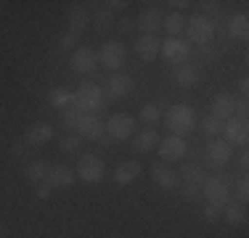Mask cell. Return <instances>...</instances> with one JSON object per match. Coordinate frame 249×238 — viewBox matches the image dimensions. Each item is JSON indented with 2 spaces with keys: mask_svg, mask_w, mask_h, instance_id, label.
Masks as SVG:
<instances>
[{
  "mask_svg": "<svg viewBox=\"0 0 249 238\" xmlns=\"http://www.w3.org/2000/svg\"><path fill=\"white\" fill-rule=\"evenodd\" d=\"M106 95L101 90L98 85H93V82H80L77 85V90H72V109L80 111V114H93V111H98L101 106H104Z\"/></svg>",
  "mask_w": 249,
  "mask_h": 238,
  "instance_id": "cell-1",
  "label": "cell"
},
{
  "mask_svg": "<svg viewBox=\"0 0 249 238\" xmlns=\"http://www.w3.org/2000/svg\"><path fill=\"white\" fill-rule=\"evenodd\" d=\"M164 124H167V130L173 135H180L183 138V135L191 133L194 124H196V111L188 103H175V106H170L167 117H164Z\"/></svg>",
  "mask_w": 249,
  "mask_h": 238,
  "instance_id": "cell-2",
  "label": "cell"
},
{
  "mask_svg": "<svg viewBox=\"0 0 249 238\" xmlns=\"http://www.w3.org/2000/svg\"><path fill=\"white\" fill-rule=\"evenodd\" d=\"M74 175L80 177L82 183H88V186H96V183L104 180L106 175V164L101 156H93V153H85V156L77 159V170Z\"/></svg>",
  "mask_w": 249,
  "mask_h": 238,
  "instance_id": "cell-3",
  "label": "cell"
},
{
  "mask_svg": "<svg viewBox=\"0 0 249 238\" xmlns=\"http://www.w3.org/2000/svg\"><path fill=\"white\" fill-rule=\"evenodd\" d=\"M96 56H98V64H104V69L117 71V69L124 67V61H127V48H124L120 40H106Z\"/></svg>",
  "mask_w": 249,
  "mask_h": 238,
  "instance_id": "cell-4",
  "label": "cell"
},
{
  "mask_svg": "<svg viewBox=\"0 0 249 238\" xmlns=\"http://www.w3.org/2000/svg\"><path fill=\"white\" fill-rule=\"evenodd\" d=\"M186 32L188 40L196 45H207L212 37H215V21L207 19V16H191V21H186Z\"/></svg>",
  "mask_w": 249,
  "mask_h": 238,
  "instance_id": "cell-5",
  "label": "cell"
},
{
  "mask_svg": "<svg viewBox=\"0 0 249 238\" xmlns=\"http://www.w3.org/2000/svg\"><path fill=\"white\" fill-rule=\"evenodd\" d=\"M228 183L220 180V177H204V183H201V196L207 199V204L217 206V209H223L225 204H228Z\"/></svg>",
  "mask_w": 249,
  "mask_h": 238,
  "instance_id": "cell-6",
  "label": "cell"
},
{
  "mask_svg": "<svg viewBox=\"0 0 249 238\" xmlns=\"http://www.w3.org/2000/svg\"><path fill=\"white\" fill-rule=\"evenodd\" d=\"M159 53L164 56L167 64L183 67V64L188 61V56H191V48H188V43H183V40H178V37H167L162 45H159Z\"/></svg>",
  "mask_w": 249,
  "mask_h": 238,
  "instance_id": "cell-7",
  "label": "cell"
},
{
  "mask_svg": "<svg viewBox=\"0 0 249 238\" xmlns=\"http://www.w3.org/2000/svg\"><path fill=\"white\" fill-rule=\"evenodd\" d=\"M188 153V143L180 138V135H167L164 140H159V156H162L164 164L180 162Z\"/></svg>",
  "mask_w": 249,
  "mask_h": 238,
  "instance_id": "cell-8",
  "label": "cell"
},
{
  "mask_svg": "<svg viewBox=\"0 0 249 238\" xmlns=\"http://www.w3.org/2000/svg\"><path fill=\"white\" fill-rule=\"evenodd\" d=\"M106 133L114 140H127L135 135V119L130 114H111L106 122Z\"/></svg>",
  "mask_w": 249,
  "mask_h": 238,
  "instance_id": "cell-9",
  "label": "cell"
},
{
  "mask_svg": "<svg viewBox=\"0 0 249 238\" xmlns=\"http://www.w3.org/2000/svg\"><path fill=\"white\" fill-rule=\"evenodd\" d=\"M220 133H223V140L228 143L231 148H233V146H244V143H247V119L244 117L225 119Z\"/></svg>",
  "mask_w": 249,
  "mask_h": 238,
  "instance_id": "cell-10",
  "label": "cell"
},
{
  "mask_svg": "<svg viewBox=\"0 0 249 238\" xmlns=\"http://www.w3.org/2000/svg\"><path fill=\"white\" fill-rule=\"evenodd\" d=\"M69 67H72L77 74H88L98 67V56L93 48H85V45H77L72 51V58H69Z\"/></svg>",
  "mask_w": 249,
  "mask_h": 238,
  "instance_id": "cell-11",
  "label": "cell"
},
{
  "mask_svg": "<svg viewBox=\"0 0 249 238\" xmlns=\"http://www.w3.org/2000/svg\"><path fill=\"white\" fill-rule=\"evenodd\" d=\"M133 87H135L133 77H130V74H122V71H114V74L106 80V90H104V95H109V98L120 101V98H127V95L133 93Z\"/></svg>",
  "mask_w": 249,
  "mask_h": 238,
  "instance_id": "cell-12",
  "label": "cell"
},
{
  "mask_svg": "<svg viewBox=\"0 0 249 238\" xmlns=\"http://www.w3.org/2000/svg\"><path fill=\"white\" fill-rule=\"evenodd\" d=\"M231 156H233V148H231L225 140L212 138L210 143H207V162H210V167H225L231 162Z\"/></svg>",
  "mask_w": 249,
  "mask_h": 238,
  "instance_id": "cell-13",
  "label": "cell"
},
{
  "mask_svg": "<svg viewBox=\"0 0 249 238\" xmlns=\"http://www.w3.org/2000/svg\"><path fill=\"white\" fill-rule=\"evenodd\" d=\"M74 180H77V175H74L72 167H67V164H51L48 180H45V183L56 190V188H72Z\"/></svg>",
  "mask_w": 249,
  "mask_h": 238,
  "instance_id": "cell-14",
  "label": "cell"
},
{
  "mask_svg": "<svg viewBox=\"0 0 249 238\" xmlns=\"http://www.w3.org/2000/svg\"><path fill=\"white\" fill-rule=\"evenodd\" d=\"M159 45H162V40H159L157 34H141L133 48H135V56H138L141 61H157Z\"/></svg>",
  "mask_w": 249,
  "mask_h": 238,
  "instance_id": "cell-15",
  "label": "cell"
},
{
  "mask_svg": "<svg viewBox=\"0 0 249 238\" xmlns=\"http://www.w3.org/2000/svg\"><path fill=\"white\" fill-rule=\"evenodd\" d=\"M51 140H53V127L45 124V122L29 124L27 133H24V143L32 146V148H40V146H45V143H51Z\"/></svg>",
  "mask_w": 249,
  "mask_h": 238,
  "instance_id": "cell-16",
  "label": "cell"
},
{
  "mask_svg": "<svg viewBox=\"0 0 249 238\" xmlns=\"http://www.w3.org/2000/svg\"><path fill=\"white\" fill-rule=\"evenodd\" d=\"M141 172H143L141 162H135V159L122 162V164H117V170H114V183H117V186H130V183L138 180Z\"/></svg>",
  "mask_w": 249,
  "mask_h": 238,
  "instance_id": "cell-17",
  "label": "cell"
},
{
  "mask_svg": "<svg viewBox=\"0 0 249 238\" xmlns=\"http://www.w3.org/2000/svg\"><path fill=\"white\" fill-rule=\"evenodd\" d=\"M151 180L162 190H173L178 186V175L170 170V164H164V162H157L151 167Z\"/></svg>",
  "mask_w": 249,
  "mask_h": 238,
  "instance_id": "cell-18",
  "label": "cell"
},
{
  "mask_svg": "<svg viewBox=\"0 0 249 238\" xmlns=\"http://www.w3.org/2000/svg\"><path fill=\"white\" fill-rule=\"evenodd\" d=\"M236 111V98L231 93H217L215 101H212V117L215 119H231Z\"/></svg>",
  "mask_w": 249,
  "mask_h": 238,
  "instance_id": "cell-19",
  "label": "cell"
},
{
  "mask_svg": "<svg viewBox=\"0 0 249 238\" xmlns=\"http://www.w3.org/2000/svg\"><path fill=\"white\" fill-rule=\"evenodd\" d=\"M162 21H164L162 8H143L138 14V27L143 29V34H154L159 27H162Z\"/></svg>",
  "mask_w": 249,
  "mask_h": 238,
  "instance_id": "cell-20",
  "label": "cell"
},
{
  "mask_svg": "<svg viewBox=\"0 0 249 238\" xmlns=\"http://www.w3.org/2000/svg\"><path fill=\"white\" fill-rule=\"evenodd\" d=\"M157 146H159V133L154 127H146V130H141V133L133 135V148L138 153H149Z\"/></svg>",
  "mask_w": 249,
  "mask_h": 238,
  "instance_id": "cell-21",
  "label": "cell"
},
{
  "mask_svg": "<svg viewBox=\"0 0 249 238\" xmlns=\"http://www.w3.org/2000/svg\"><path fill=\"white\" fill-rule=\"evenodd\" d=\"M48 170H51V164L43 162V159H35V162H29V164L24 167L27 183H32V186H40V183H45V180H48Z\"/></svg>",
  "mask_w": 249,
  "mask_h": 238,
  "instance_id": "cell-22",
  "label": "cell"
},
{
  "mask_svg": "<svg viewBox=\"0 0 249 238\" xmlns=\"http://www.w3.org/2000/svg\"><path fill=\"white\" fill-rule=\"evenodd\" d=\"M228 34L233 40H239V43H244L249 37V16L247 14H236L228 19Z\"/></svg>",
  "mask_w": 249,
  "mask_h": 238,
  "instance_id": "cell-23",
  "label": "cell"
},
{
  "mask_svg": "<svg viewBox=\"0 0 249 238\" xmlns=\"http://www.w3.org/2000/svg\"><path fill=\"white\" fill-rule=\"evenodd\" d=\"M199 80H201V71L196 67H191V64H183V67L175 69V82L180 87H194Z\"/></svg>",
  "mask_w": 249,
  "mask_h": 238,
  "instance_id": "cell-24",
  "label": "cell"
},
{
  "mask_svg": "<svg viewBox=\"0 0 249 238\" xmlns=\"http://www.w3.org/2000/svg\"><path fill=\"white\" fill-rule=\"evenodd\" d=\"M48 103L53 106V109H69L72 106V90H67V87H53V90L48 93Z\"/></svg>",
  "mask_w": 249,
  "mask_h": 238,
  "instance_id": "cell-25",
  "label": "cell"
},
{
  "mask_svg": "<svg viewBox=\"0 0 249 238\" xmlns=\"http://www.w3.org/2000/svg\"><path fill=\"white\" fill-rule=\"evenodd\" d=\"M90 24V16H88V11L85 8H80V5H74L72 11H69V27H72V32L74 34H80L82 29Z\"/></svg>",
  "mask_w": 249,
  "mask_h": 238,
  "instance_id": "cell-26",
  "label": "cell"
},
{
  "mask_svg": "<svg viewBox=\"0 0 249 238\" xmlns=\"http://www.w3.org/2000/svg\"><path fill=\"white\" fill-rule=\"evenodd\" d=\"M162 27L167 29L170 37H178V34L186 29V19H183V14H178V11H175V14H167V16H164Z\"/></svg>",
  "mask_w": 249,
  "mask_h": 238,
  "instance_id": "cell-27",
  "label": "cell"
},
{
  "mask_svg": "<svg viewBox=\"0 0 249 238\" xmlns=\"http://www.w3.org/2000/svg\"><path fill=\"white\" fill-rule=\"evenodd\" d=\"M223 217H225V222H228V225H241L247 220V212H244V206H241V204H231V201H228V204L223 206Z\"/></svg>",
  "mask_w": 249,
  "mask_h": 238,
  "instance_id": "cell-28",
  "label": "cell"
},
{
  "mask_svg": "<svg viewBox=\"0 0 249 238\" xmlns=\"http://www.w3.org/2000/svg\"><path fill=\"white\" fill-rule=\"evenodd\" d=\"M180 175H183V186H199L201 188V183H204V175H201V170L196 164H186Z\"/></svg>",
  "mask_w": 249,
  "mask_h": 238,
  "instance_id": "cell-29",
  "label": "cell"
},
{
  "mask_svg": "<svg viewBox=\"0 0 249 238\" xmlns=\"http://www.w3.org/2000/svg\"><path fill=\"white\" fill-rule=\"evenodd\" d=\"M220 130H223V122H220V119H215L212 114L201 119V133H204L207 138H217V135H220Z\"/></svg>",
  "mask_w": 249,
  "mask_h": 238,
  "instance_id": "cell-30",
  "label": "cell"
},
{
  "mask_svg": "<svg viewBox=\"0 0 249 238\" xmlns=\"http://www.w3.org/2000/svg\"><path fill=\"white\" fill-rule=\"evenodd\" d=\"M111 21H114V16H111V8H101L96 11V16H93V24H96V29L98 32H104V29H109L111 27Z\"/></svg>",
  "mask_w": 249,
  "mask_h": 238,
  "instance_id": "cell-31",
  "label": "cell"
},
{
  "mask_svg": "<svg viewBox=\"0 0 249 238\" xmlns=\"http://www.w3.org/2000/svg\"><path fill=\"white\" fill-rule=\"evenodd\" d=\"M159 117H162V111H159V106H157V103H146L143 109H141V119H143L146 124L159 122Z\"/></svg>",
  "mask_w": 249,
  "mask_h": 238,
  "instance_id": "cell-32",
  "label": "cell"
},
{
  "mask_svg": "<svg viewBox=\"0 0 249 238\" xmlns=\"http://www.w3.org/2000/svg\"><path fill=\"white\" fill-rule=\"evenodd\" d=\"M80 146H82L80 135H67V138L61 140V151L64 153H77V151H80Z\"/></svg>",
  "mask_w": 249,
  "mask_h": 238,
  "instance_id": "cell-33",
  "label": "cell"
},
{
  "mask_svg": "<svg viewBox=\"0 0 249 238\" xmlns=\"http://www.w3.org/2000/svg\"><path fill=\"white\" fill-rule=\"evenodd\" d=\"M77 37H80V34H74V32L61 34V40H58V48H61V51H72V48H77Z\"/></svg>",
  "mask_w": 249,
  "mask_h": 238,
  "instance_id": "cell-34",
  "label": "cell"
},
{
  "mask_svg": "<svg viewBox=\"0 0 249 238\" xmlns=\"http://www.w3.org/2000/svg\"><path fill=\"white\" fill-rule=\"evenodd\" d=\"M220 212H223V209H217V206L204 204V209H201V217H204L207 222H217V220H220Z\"/></svg>",
  "mask_w": 249,
  "mask_h": 238,
  "instance_id": "cell-35",
  "label": "cell"
},
{
  "mask_svg": "<svg viewBox=\"0 0 249 238\" xmlns=\"http://www.w3.org/2000/svg\"><path fill=\"white\" fill-rule=\"evenodd\" d=\"M236 193H239V201H247V196H249V180L247 177H239V180H236Z\"/></svg>",
  "mask_w": 249,
  "mask_h": 238,
  "instance_id": "cell-36",
  "label": "cell"
},
{
  "mask_svg": "<svg viewBox=\"0 0 249 238\" xmlns=\"http://www.w3.org/2000/svg\"><path fill=\"white\" fill-rule=\"evenodd\" d=\"M51 193H53V188L48 186V183H40V186H35V196H37V199H51Z\"/></svg>",
  "mask_w": 249,
  "mask_h": 238,
  "instance_id": "cell-37",
  "label": "cell"
},
{
  "mask_svg": "<svg viewBox=\"0 0 249 238\" xmlns=\"http://www.w3.org/2000/svg\"><path fill=\"white\" fill-rule=\"evenodd\" d=\"M117 29H120L122 34H130V32L135 29V21H130V19H122V21H120V27H117Z\"/></svg>",
  "mask_w": 249,
  "mask_h": 238,
  "instance_id": "cell-38",
  "label": "cell"
},
{
  "mask_svg": "<svg viewBox=\"0 0 249 238\" xmlns=\"http://www.w3.org/2000/svg\"><path fill=\"white\" fill-rule=\"evenodd\" d=\"M106 5H109L111 11H122L124 5H127V3H124V0H114V3H106Z\"/></svg>",
  "mask_w": 249,
  "mask_h": 238,
  "instance_id": "cell-39",
  "label": "cell"
},
{
  "mask_svg": "<svg viewBox=\"0 0 249 238\" xmlns=\"http://www.w3.org/2000/svg\"><path fill=\"white\" fill-rule=\"evenodd\" d=\"M11 153H14V156H21V153H24V146H21V143H14V146H11Z\"/></svg>",
  "mask_w": 249,
  "mask_h": 238,
  "instance_id": "cell-40",
  "label": "cell"
},
{
  "mask_svg": "<svg viewBox=\"0 0 249 238\" xmlns=\"http://www.w3.org/2000/svg\"><path fill=\"white\" fill-rule=\"evenodd\" d=\"M247 164H249V156H247V153H241V156H239V167H241V172H247Z\"/></svg>",
  "mask_w": 249,
  "mask_h": 238,
  "instance_id": "cell-41",
  "label": "cell"
},
{
  "mask_svg": "<svg viewBox=\"0 0 249 238\" xmlns=\"http://www.w3.org/2000/svg\"><path fill=\"white\" fill-rule=\"evenodd\" d=\"M170 5H175V8H178V14H180V11L186 8V5H191V3H186V0H175V3H170Z\"/></svg>",
  "mask_w": 249,
  "mask_h": 238,
  "instance_id": "cell-42",
  "label": "cell"
},
{
  "mask_svg": "<svg viewBox=\"0 0 249 238\" xmlns=\"http://www.w3.org/2000/svg\"><path fill=\"white\" fill-rule=\"evenodd\" d=\"M3 236H5V233H3V228H0V238H3Z\"/></svg>",
  "mask_w": 249,
  "mask_h": 238,
  "instance_id": "cell-43",
  "label": "cell"
}]
</instances>
